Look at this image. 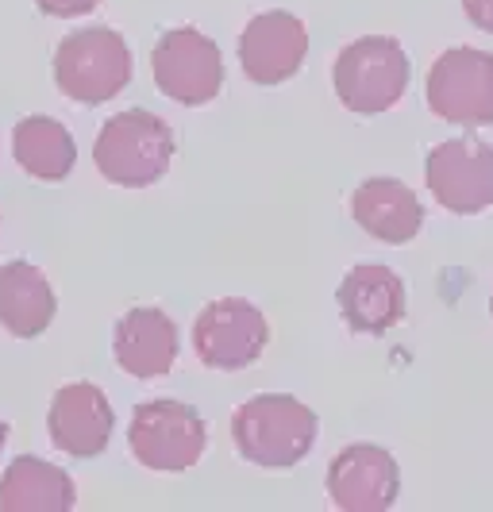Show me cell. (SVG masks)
<instances>
[{
  "instance_id": "1",
  "label": "cell",
  "mask_w": 493,
  "mask_h": 512,
  "mask_svg": "<svg viewBox=\"0 0 493 512\" xmlns=\"http://www.w3.org/2000/svg\"><path fill=\"white\" fill-rule=\"evenodd\" d=\"M320 436L316 412L289 393H259L232 412L235 451L266 470H289L312 451Z\"/></svg>"
},
{
  "instance_id": "2",
  "label": "cell",
  "mask_w": 493,
  "mask_h": 512,
  "mask_svg": "<svg viewBox=\"0 0 493 512\" xmlns=\"http://www.w3.org/2000/svg\"><path fill=\"white\" fill-rule=\"evenodd\" d=\"M170 158H174V131L147 108L116 112L112 120H104L93 143V162L101 178L124 189H147L162 181L170 170Z\"/></svg>"
},
{
  "instance_id": "3",
  "label": "cell",
  "mask_w": 493,
  "mask_h": 512,
  "mask_svg": "<svg viewBox=\"0 0 493 512\" xmlns=\"http://www.w3.org/2000/svg\"><path fill=\"white\" fill-rule=\"evenodd\" d=\"M131 51L112 27H81L70 31L54 51L58 93L78 104H104L120 97L131 81Z\"/></svg>"
},
{
  "instance_id": "4",
  "label": "cell",
  "mask_w": 493,
  "mask_h": 512,
  "mask_svg": "<svg viewBox=\"0 0 493 512\" xmlns=\"http://www.w3.org/2000/svg\"><path fill=\"white\" fill-rule=\"evenodd\" d=\"M336 97L359 116H378L409 89V54L390 35H363L343 47L332 66Z\"/></svg>"
},
{
  "instance_id": "5",
  "label": "cell",
  "mask_w": 493,
  "mask_h": 512,
  "mask_svg": "<svg viewBox=\"0 0 493 512\" xmlns=\"http://www.w3.org/2000/svg\"><path fill=\"white\" fill-rule=\"evenodd\" d=\"M205 420L185 401H143L131 412L128 447L139 466L182 474L205 455Z\"/></svg>"
},
{
  "instance_id": "6",
  "label": "cell",
  "mask_w": 493,
  "mask_h": 512,
  "mask_svg": "<svg viewBox=\"0 0 493 512\" xmlns=\"http://www.w3.org/2000/svg\"><path fill=\"white\" fill-rule=\"evenodd\" d=\"M428 108L459 128H490L493 124V54L478 47L443 51L424 85Z\"/></svg>"
},
{
  "instance_id": "7",
  "label": "cell",
  "mask_w": 493,
  "mask_h": 512,
  "mask_svg": "<svg viewBox=\"0 0 493 512\" xmlns=\"http://www.w3.org/2000/svg\"><path fill=\"white\" fill-rule=\"evenodd\" d=\"M151 74L162 97L197 108L220 97L224 89V58L220 47L197 27H174L166 31L151 51Z\"/></svg>"
},
{
  "instance_id": "8",
  "label": "cell",
  "mask_w": 493,
  "mask_h": 512,
  "mask_svg": "<svg viewBox=\"0 0 493 512\" xmlns=\"http://www.w3.org/2000/svg\"><path fill=\"white\" fill-rule=\"evenodd\" d=\"M432 197L455 216H478L493 205V147L478 135L447 139L424 158Z\"/></svg>"
},
{
  "instance_id": "9",
  "label": "cell",
  "mask_w": 493,
  "mask_h": 512,
  "mask_svg": "<svg viewBox=\"0 0 493 512\" xmlns=\"http://www.w3.org/2000/svg\"><path fill=\"white\" fill-rule=\"evenodd\" d=\"M270 343V324L243 297H224L193 320V351L208 370H247Z\"/></svg>"
},
{
  "instance_id": "10",
  "label": "cell",
  "mask_w": 493,
  "mask_h": 512,
  "mask_svg": "<svg viewBox=\"0 0 493 512\" xmlns=\"http://www.w3.org/2000/svg\"><path fill=\"white\" fill-rule=\"evenodd\" d=\"M401 470L386 447L351 443L328 462V497L343 512H386L397 501Z\"/></svg>"
},
{
  "instance_id": "11",
  "label": "cell",
  "mask_w": 493,
  "mask_h": 512,
  "mask_svg": "<svg viewBox=\"0 0 493 512\" xmlns=\"http://www.w3.org/2000/svg\"><path fill=\"white\" fill-rule=\"evenodd\" d=\"M309 31L293 12H262L239 35V62L255 85H282L305 66Z\"/></svg>"
},
{
  "instance_id": "12",
  "label": "cell",
  "mask_w": 493,
  "mask_h": 512,
  "mask_svg": "<svg viewBox=\"0 0 493 512\" xmlns=\"http://www.w3.org/2000/svg\"><path fill=\"white\" fill-rule=\"evenodd\" d=\"M112 428H116V416L101 385L70 382L54 393L47 432L54 447L66 451L70 459H97L112 439Z\"/></svg>"
},
{
  "instance_id": "13",
  "label": "cell",
  "mask_w": 493,
  "mask_h": 512,
  "mask_svg": "<svg viewBox=\"0 0 493 512\" xmlns=\"http://www.w3.org/2000/svg\"><path fill=\"white\" fill-rule=\"evenodd\" d=\"M339 312L359 335H386L405 320V282L382 262H359L339 282Z\"/></svg>"
},
{
  "instance_id": "14",
  "label": "cell",
  "mask_w": 493,
  "mask_h": 512,
  "mask_svg": "<svg viewBox=\"0 0 493 512\" xmlns=\"http://www.w3.org/2000/svg\"><path fill=\"white\" fill-rule=\"evenodd\" d=\"M112 355L131 378H162L178 359V324L162 308H131L116 320Z\"/></svg>"
},
{
  "instance_id": "15",
  "label": "cell",
  "mask_w": 493,
  "mask_h": 512,
  "mask_svg": "<svg viewBox=\"0 0 493 512\" xmlns=\"http://www.w3.org/2000/svg\"><path fill=\"white\" fill-rule=\"evenodd\" d=\"M351 216L355 224L382 239V243H413L420 224H424V205L416 201V193L397 178H370L355 189L351 197Z\"/></svg>"
},
{
  "instance_id": "16",
  "label": "cell",
  "mask_w": 493,
  "mask_h": 512,
  "mask_svg": "<svg viewBox=\"0 0 493 512\" xmlns=\"http://www.w3.org/2000/svg\"><path fill=\"white\" fill-rule=\"evenodd\" d=\"M58 301L39 266L24 258L0 266V328L16 339H35L51 328Z\"/></svg>"
},
{
  "instance_id": "17",
  "label": "cell",
  "mask_w": 493,
  "mask_h": 512,
  "mask_svg": "<svg viewBox=\"0 0 493 512\" xmlns=\"http://www.w3.org/2000/svg\"><path fill=\"white\" fill-rule=\"evenodd\" d=\"M78 489L74 478L47 459L20 455L8 462L0 478V509L4 512H66L74 509Z\"/></svg>"
},
{
  "instance_id": "18",
  "label": "cell",
  "mask_w": 493,
  "mask_h": 512,
  "mask_svg": "<svg viewBox=\"0 0 493 512\" xmlns=\"http://www.w3.org/2000/svg\"><path fill=\"white\" fill-rule=\"evenodd\" d=\"M12 154L35 181H66L78 162L70 128L51 116H24L12 131Z\"/></svg>"
},
{
  "instance_id": "19",
  "label": "cell",
  "mask_w": 493,
  "mask_h": 512,
  "mask_svg": "<svg viewBox=\"0 0 493 512\" xmlns=\"http://www.w3.org/2000/svg\"><path fill=\"white\" fill-rule=\"evenodd\" d=\"M43 16L54 20H74V16H89L93 8H101V0H35Z\"/></svg>"
},
{
  "instance_id": "20",
  "label": "cell",
  "mask_w": 493,
  "mask_h": 512,
  "mask_svg": "<svg viewBox=\"0 0 493 512\" xmlns=\"http://www.w3.org/2000/svg\"><path fill=\"white\" fill-rule=\"evenodd\" d=\"M463 12L478 31L493 35V0H463Z\"/></svg>"
},
{
  "instance_id": "21",
  "label": "cell",
  "mask_w": 493,
  "mask_h": 512,
  "mask_svg": "<svg viewBox=\"0 0 493 512\" xmlns=\"http://www.w3.org/2000/svg\"><path fill=\"white\" fill-rule=\"evenodd\" d=\"M4 439H8V424L0 420V451H4Z\"/></svg>"
},
{
  "instance_id": "22",
  "label": "cell",
  "mask_w": 493,
  "mask_h": 512,
  "mask_svg": "<svg viewBox=\"0 0 493 512\" xmlns=\"http://www.w3.org/2000/svg\"><path fill=\"white\" fill-rule=\"evenodd\" d=\"M490 312H493V297H490Z\"/></svg>"
}]
</instances>
